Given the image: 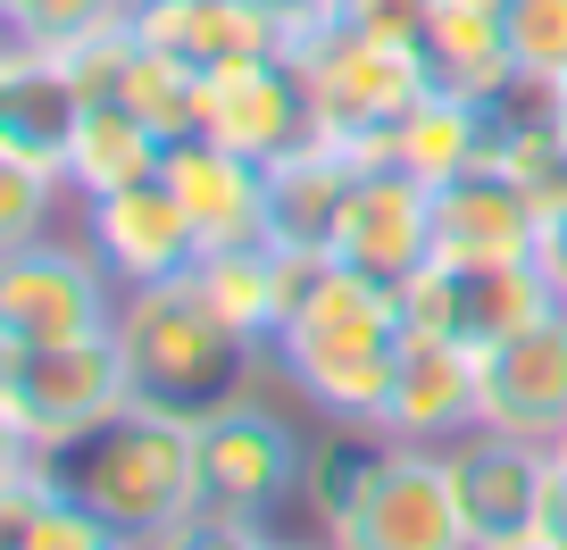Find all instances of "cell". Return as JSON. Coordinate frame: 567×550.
<instances>
[{"mask_svg":"<svg viewBox=\"0 0 567 550\" xmlns=\"http://www.w3.org/2000/svg\"><path fill=\"white\" fill-rule=\"evenodd\" d=\"M0 25L9 42H34V51H84L134 25V0H0Z\"/></svg>","mask_w":567,"mask_h":550,"instance_id":"4316f807","label":"cell"},{"mask_svg":"<svg viewBox=\"0 0 567 550\" xmlns=\"http://www.w3.org/2000/svg\"><path fill=\"white\" fill-rule=\"evenodd\" d=\"M117 276L84 234H42L25 250H0V342H75L117 325Z\"/></svg>","mask_w":567,"mask_h":550,"instance_id":"ba28073f","label":"cell"},{"mask_svg":"<svg viewBox=\"0 0 567 550\" xmlns=\"http://www.w3.org/2000/svg\"><path fill=\"white\" fill-rule=\"evenodd\" d=\"M200 134L226 151H243V159H284V151H301L318 125H309V92L301 75H292V59L267 51V59H243V68L209 75L200 84Z\"/></svg>","mask_w":567,"mask_h":550,"instance_id":"4fadbf2b","label":"cell"},{"mask_svg":"<svg viewBox=\"0 0 567 550\" xmlns=\"http://www.w3.org/2000/svg\"><path fill=\"white\" fill-rule=\"evenodd\" d=\"M359 159L368 167H401V176H417L425 193H443V184H460L467 167H493V125H484V101L434 84L392 134H375Z\"/></svg>","mask_w":567,"mask_h":550,"instance_id":"ffe728a7","label":"cell"},{"mask_svg":"<svg viewBox=\"0 0 567 550\" xmlns=\"http://www.w3.org/2000/svg\"><path fill=\"white\" fill-rule=\"evenodd\" d=\"M193 284L250 351H276L284 334V301H276V250L267 242H243V250H200L193 259Z\"/></svg>","mask_w":567,"mask_h":550,"instance_id":"d4e9b609","label":"cell"},{"mask_svg":"<svg viewBox=\"0 0 567 550\" xmlns=\"http://www.w3.org/2000/svg\"><path fill=\"white\" fill-rule=\"evenodd\" d=\"M134 401L117 325L109 334H75V342H0V434L9 450H51L84 443L92 426H109Z\"/></svg>","mask_w":567,"mask_h":550,"instance_id":"5b68a950","label":"cell"},{"mask_svg":"<svg viewBox=\"0 0 567 550\" xmlns=\"http://www.w3.org/2000/svg\"><path fill=\"white\" fill-rule=\"evenodd\" d=\"M301 459H309V443L292 434V417L259 384H243L234 401H217L200 417V509L267 526L301 492Z\"/></svg>","mask_w":567,"mask_h":550,"instance_id":"52a82bcc","label":"cell"},{"mask_svg":"<svg viewBox=\"0 0 567 550\" xmlns=\"http://www.w3.org/2000/svg\"><path fill=\"white\" fill-rule=\"evenodd\" d=\"M167 193L184 200L200 250H243V242H267V167L243 159V151L209 143V134H184L167 143Z\"/></svg>","mask_w":567,"mask_h":550,"instance_id":"2e32d148","label":"cell"},{"mask_svg":"<svg viewBox=\"0 0 567 550\" xmlns=\"http://www.w3.org/2000/svg\"><path fill=\"white\" fill-rule=\"evenodd\" d=\"M484 426V367L467 342L451 334H425L409 325L401 359H392V392H384V434L392 443H434L451 450L460 434Z\"/></svg>","mask_w":567,"mask_h":550,"instance_id":"8fae6325","label":"cell"},{"mask_svg":"<svg viewBox=\"0 0 567 550\" xmlns=\"http://www.w3.org/2000/svg\"><path fill=\"white\" fill-rule=\"evenodd\" d=\"M425 9L434 0H342V18L359 34H384V42H425Z\"/></svg>","mask_w":567,"mask_h":550,"instance_id":"4dcf8cb0","label":"cell"},{"mask_svg":"<svg viewBox=\"0 0 567 550\" xmlns=\"http://www.w3.org/2000/svg\"><path fill=\"white\" fill-rule=\"evenodd\" d=\"M409 334V301L359 267H326V284L309 292L276 334V375L301 392L318 417L342 426H384V392H392V359Z\"/></svg>","mask_w":567,"mask_h":550,"instance_id":"6da1fadb","label":"cell"},{"mask_svg":"<svg viewBox=\"0 0 567 550\" xmlns=\"http://www.w3.org/2000/svg\"><path fill=\"white\" fill-rule=\"evenodd\" d=\"M51 200H68V176H59V167L9 159V151H0V250L42 242V226H51Z\"/></svg>","mask_w":567,"mask_h":550,"instance_id":"83f0119b","label":"cell"},{"mask_svg":"<svg viewBox=\"0 0 567 550\" xmlns=\"http://www.w3.org/2000/svg\"><path fill=\"white\" fill-rule=\"evenodd\" d=\"M134 34L151 51H167L176 68H193L200 84L243 68V59L284 51L276 18H267L259 0H134Z\"/></svg>","mask_w":567,"mask_h":550,"instance_id":"ac0fdd59","label":"cell"},{"mask_svg":"<svg viewBox=\"0 0 567 550\" xmlns=\"http://www.w3.org/2000/svg\"><path fill=\"white\" fill-rule=\"evenodd\" d=\"M534 259H543L550 292L567 301V209H559V217H543V242H534Z\"/></svg>","mask_w":567,"mask_h":550,"instance_id":"d6a6232c","label":"cell"},{"mask_svg":"<svg viewBox=\"0 0 567 550\" xmlns=\"http://www.w3.org/2000/svg\"><path fill=\"white\" fill-rule=\"evenodd\" d=\"M267 550H334V542H267Z\"/></svg>","mask_w":567,"mask_h":550,"instance_id":"e575fe53","label":"cell"},{"mask_svg":"<svg viewBox=\"0 0 567 550\" xmlns=\"http://www.w3.org/2000/svg\"><path fill=\"white\" fill-rule=\"evenodd\" d=\"M334 259L401 292L417 267H434V193L417 176H401V167H368L351 209H342Z\"/></svg>","mask_w":567,"mask_h":550,"instance_id":"9a60e30c","label":"cell"},{"mask_svg":"<svg viewBox=\"0 0 567 550\" xmlns=\"http://www.w3.org/2000/svg\"><path fill=\"white\" fill-rule=\"evenodd\" d=\"M84 242L101 250V267L117 276V292L167 284V276H184V267L200 259V234H193V217H184V200L167 193V176L84 200Z\"/></svg>","mask_w":567,"mask_h":550,"instance_id":"7c38bea8","label":"cell"},{"mask_svg":"<svg viewBox=\"0 0 567 550\" xmlns=\"http://www.w3.org/2000/svg\"><path fill=\"white\" fill-rule=\"evenodd\" d=\"M451 484H460V517L467 542L501 550L543 533V500H550V443H526V434L476 426L451 443Z\"/></svg>","mask_w":567,"mask_h":550,"instance_id":"30bf717a","label":"cell"},{"mask_svg":"<svg viewBox=\"0 0 567 550\" xmlns=\"http://www.w3.org/2000/svg\"><path fill=\"white\" fill-rule=\"evenodd\" d=\"M543 209L517 193L501 167H467L434 193V259H534Z\"/></svg>","mask_w":567,"mask_h":550,"instance_id":"44dd1931","label":"cell"},{"mask_svg":"<svg viewBox=\"0 0 567 550\" xmlns=\"http://www.w3.org/2000/svg\"><path fill=\"white\" fill-rule=\"evenodd\" d=\"M384 443H392L384 426H342V417H326V434L309 443V459H301V500H309V517H318V533H326V517L368 484V467H375Z\"/></svg>","mask_w":567,"mask_h":550,"instance_id":"484cf974","label":"cell"},{"mask_svg":"<svg viewBox=\"0 0 567 550\" xmlns=\"http://www.w3.org/2000/svg\"><path fill=\"white\" fill-rule=\"evenodd\" d=\"M117 351H125V375H134V401L151 408H184V417H209L217 401L259 375L267 351H250L209 301H200L193 267L167 276V284H134L117 301Z\"/></svg>","mask_w":567,"mask_h":550,"instance_id":"3957f363","label":"cell"},{"mask_svg":"<svg viewBox=\"0 0 567 550\" xmlns=\"http://www.w3.org/2000/svg\"><path fill=\"white\" fill-rule=\"evenodd\" d=\"M509 68L567 84V0H509Z\"/></svg>","mask_w":567,"mask_h":550,"instance_id":"f1b7e54d","label":"cell"},{"mask_svg":"<svg viewBox=\"0 0 567 550\" xmlns=\"http://www.w3.org/2000/svg\"><path fill=\"white\" fill-rule=\"evenodd\" d=\"M0 550H134V542L101 509L59 492V476L34 450H9V476H0Z\"/></svg>","mask_w":567,"mask_h":550,"instance_id":"7402d4cb","label":"cell"},{"mask_svg":"<svg viewBox=\"0 0 567 550\" xmlns=\"http://www.w3.org/2000/svg\"><path fill=\"white\" fill-rule=\"evenodd\" d=\"M42 467L59 476V492L101 509L125 542H151V533H167L176 517L200 509V417L125 401L109 426H92L84 443L51 450Z\"/></svg>","mask_w":567,"mask_h":550,"instance_id":"7a4b0ae2","label":"cell"},{"mask_svg":"<svg viewBox=\"0 0 567 550\" xmlns=\"http://www.w3.org/2000/svg\"><path fill=\"white\" fill-rule=\"evenodd\" d=\"M359 176H368V159L342 143H318V134L301 151L267 159V242L276 250H334Z\"/></svg>","mask_w":567,"mask_h":550,"instance_id":"d6986e66","label":"cell"},{"mask_svg":"<svg viewBox=\"0 0 567 550\" xmlns=\"http://www.w3.org/2000/svg\"><path fill=\"white\" fill-rule=\"evenodd\" d=\"M559 134H567V84H559Z\"/></svg>","mask_w":567,"mask_h":550,"instance_id":"d590c367","label":"cell"},{"mask_svg":"<svg viewBox=\"0 0 567 550\" xmlns=\"http://www.w3.org/2000/svg\"><path fill=\"white\" fill-rule=\"evenodd\" d=\"M476 367H484V426L526 434V443L567 434V301L550 318L517 325L509 342L476 351Z\"/></svg>","mask_w":567,"mask_h":550,"instance_id":"5bb4252c","label":"cell"},{"mask_svg":"<svg viewBox=\"0 0 567 550\" xmlns=\"http://www.w3.org/2000/svg\"><path fill=\"white\" fill-rule=\"evenodd\" d=\"M401 301H409V325L451 334V342H467V351H493L517 325L550 318L559 292H550L543 259H434L401 284Z\"/></svg>","mask_w":567,"mask_h":550,"instance_id":"9c48e42d","label":"cell"},{"mask_svg":"<svg viewBox=\"0 0 567 550\" xmlns=\"http://www.w3.org/2000/svg\"><path fill=\"white\" fill-rule=\"evenodd\" d=\"M334 550H476L451 484V450L434 443H384L351 500L326 517Z\"/></svg>","mask_w":567,"mask_h":550,"instance_id":"8992f818","label":"cell"},{"mask_svg":"<svg viewBox=\"0 0 567 550\" xmlns=\"http://www.w3.org/2000/svg\"><path fill=\"white\" fill-rule=\"evenodd\" d=\"M84 84L59 51H34V42H9L0 51V151L9 159H42L68 176L75 125H84Z\"/></svg>","mask_w":567,"mask_h":550,"instance_id":"e0dca14e","label":"cell"},{"mask_svg":"<svg viewBox=\"0 0 567 550\" xmlns=\"http://www.w3.org/2000/svg\"><path fill=\"white\" fill-rule=\"evenodd\" d=\"M417 51H425V68H434V84L484 101L501 75H517L509 68V0H434Z\"/></svg>","mask_w":567,"mask_h":550,"instance_id":"603a6c76","label":"cell"},{"mask_svg":"<svg viewBox=\"0 0 567 550\" xmlns=\"http://www.w3.org/2000/svg\"><path fill=\"white\" fill-rule=\"evenodd\" d=\"M501 550H559L550 533H526V542H501Z\"/></svg>","mask_w":567,"mask_h":550,"instance_id":"836d02e7","label":"cell"},{"mask_svg":"<svg viewBox=\"0 0 567 550\" xmlns=\"http://www.w3.org/2000/svg\"><path fill=\"white\" fill-rule=\"evenodd\" d=\"M134 550H267V526H250V517H217V509H193V517H176L167 533L134 542Z\"/></svg>","mask_w":567,"mask_h":550,"instance_id":"f546056e","label":"cell"},{"mask_svg":"<svg viewBox=\"0 0 567 550\" xmlns=\"http://www.w3.org/2000/svg\"><path fill=\"white\" fill-rule=\"evenodd\" d=\"M267 18H276V34L292 42V34H309V25H326V18H342V0H259Z\"/></svg>","mask_w":567,"mask_h":550,"instance_id":"1f68e13d","label":"cell"},{"mask_svg":"<svg viewBox=\"0 0 567 550\" xmlns=\"http://www.w3.org/2000/svg\"><path fill=\"white\" fill-rule=\"evenodd\" d=\"M167 167V143L134 117L125 101H92L84 125H75V151H68V193L75 200H101L125 193V184H151Z\"/></svg>","mask_w":567,"mask_h":550,"instance_id":"cb8c5ba5","label":"cell"},{"mask_svg":"<svg viewBox=\"0 0 567 550\" xmlns=\"http://www.w3.org/2000/svg\"><path fill=\"white\" fill-rule=\"evenodd\" d=\"M550 450H559V459H567V434H559V443H550Z\"/></svg>","mask_w":567,"mask_h":550,"instance_id":"8d00e7d4","label":"cell"},{"mask_svg":"<svg viewBox=\"0 0 567 550\" xmlns=\"http://www.w3.org/2000/svg\"><path fill=\"white\" fill-rule=\"evenodd\" d=\"M284 59H292V75H301V92H309L318 143H342V151H368L375 134H392V125L434 92V68H425L417 42L359 34L351 18H326V25H309V34H292Z\"/></svg>","mask_w":567,"mask_h":550,"instance_id":"277c9868","label":"cell"}]
</instances>
